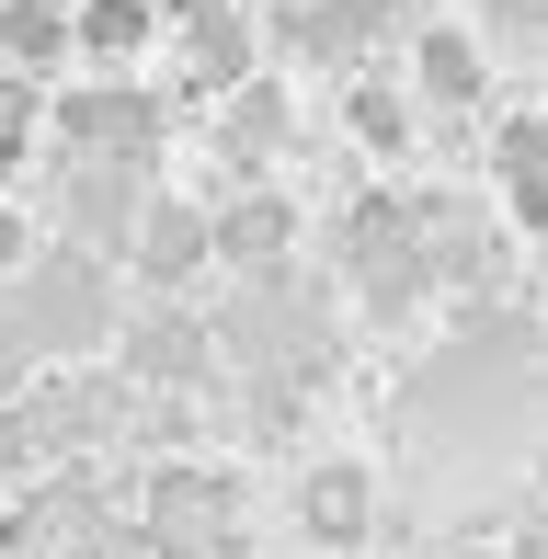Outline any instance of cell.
<instances>
[{"label": "cell", "mask_w": 548, "mask_h": 559, "mask_svg": "<svg viewBox=\"0 0 548 559\" xmlns=\"http://www.w3.org/2000/svg\"><path fill=\"white\" fill-rule=\"evenodd\" d=\"M12 320H23V343H35V354H92V343H104V320H115V297H104V274H92V251L23 263V274H12Z\"/></svg>", "instance_id": "6da1fadb"}, {"label": "cell", "mask_w": 548, "mask_h": 559, "mask_svg": "<svg viewBox=\"0 0 548 559\" xmlns=\"http://www.w3.org/2000/svg\"><path fill=\"white\" fill-rule=\"evenodd\" d=\"M58 138L92 148V160H148V138H160V104H138L127 81H92L58 104Z\"/></svg>", "instance_id": "7a4b0ae2"}, {"label": "cell", "mask_w": 548, "mask_h": 559, "mask_svg": "<svg viewBox=\"0 0 548 559\" xmlns=\"http://www.w3.org/2000/svg\"><path fill=\"white\" fill-rule=\"evenodd\" d=\"M127 263L148 274V286H183L194 263H217V240H206V217H194V206L138 194V217H127Z\"/></svg>", "instance_id": "3957f363"}, {"label": "cell", "mask_w": 548, "mask_h": 559, "mask_svg": "<svg viewBox=\"0 0 548 559\" xmlns=\"http://www.w3.org/2000/svg\"><path fill=\"white\" fill-rule=\"evenodd\" d=\"M252 35H240V0H194L183 12V92H240Z\"/></svg>", "instance_id": "277c9868"}, {"label": "cell", "mask_w": 548, "mask_h": 559, "mask_svg": "<svg viewBox=\"0 0 548 559\" xmlns=\"http://www.w3.org/2000/svg\"><path fill=\"white\" fill-rule=\"evenodd\" d=\"M127 217H138V160H92L81 148V171H69V228H81V240H127Z\"/></svg>", "instance_id": "5b68a950"}, {"label": "cell", "mask_w": 548, "mask_h": 559, "mask_svg": "<svg viewBox=\"0 0 548 559\" xmlns=\"http://www.w3.org/2000/svg\"><path fill=\"white\" fill-rule=\"evenodd\" d=\"M309 58H355V46H378V35H401V0H320V12H297L286 23Z\"/></svg>", "instance_id": "8992f818"}, {"label": "cell", "mask_w": 548, "mask_h": 559, "mask_svg": "<svg viewBox=\"0 0 548 559\" xmlns=\"http://www.w3.org/2000/svg\"><path fill=\"white\" fill-rule=\"evenodd\" d=\"M148 35H160V12H148V0H81V12H69V46H81V58H104V69H127Z\"/></svg>", "instance_id": "52a82bcc"}, {"label": "cell", "mask_w": 548, "mask_h": 559, "mask_svg": "<svg viewBox=\"0 0 548 559\" xmlns=\"http://www.w3.org/2000/svg\"><path fill=\"white\" fill-rule=\"evenodd\" d=\"M503 183H514V217H526V228H548V115L503 126Z\"/></svg>", "instance_id": "ba28073f"}, {"label": "cell", "mask_w": 548, "mask_h": 559, "mask_svg": "<svg viewBox=\"0 0 548 559\" xmlns=\"http://www.w3.org/2000/svg\"><path fill=\"white\" fill-rule=\"evenodd\" d=\"M297 514H309V537H320V548H343V537L366 525V468H320L309 491H297Z\"/></svg>", "instance_id": "9c48e42d"}, {"label": "cell", "mask_w": 548, "mask_h": 559, "mask_svg": "<svg viewBox=\"0 0 548 559\" xmlns=\"http://www.w3.org/2000/svg\"><path fill=\"white\" fill-rule=\"evenodd\" d=\"M412 69H422V92H434V104H480V46L445 35V23L412 46Z\"/></svg>", "instance_id": "30bf717a"}, {"label": "cell", "mask_w": 548, "mask_h": 559, "mask_svg": "<svg viewBox=\"0 0 548 559\" xmlns=\"http://www.w3.org/2000/svg\"><path fill=\"white\" fill-rule=\"evenodd\" d=\"M217 251H240V263H263V251H286V194H240L229 217H206Z\"/></svg>", "instance_id": "8fae6325"}, {"label": "cell", "mask_w": 548, "mask_h": 559, "mask_svg": "<svg viewBox=\"0 0 548 559\" xmlns=\"http://www.w3.org/2000/svg\"><path fill=\"white\" fill-rule=\"evenodd\" d=\"M343 126H355V148H378V160H401V138H412V115H401L389 81H355V92H343Z\"/></svg>", "instance_id": "7c38bea8"}, {"label": "cell", "mask_w": 548, "mask_h": 559, "mask_svg": "<svg viewBox=\"0 0 548 559\" xmlns=\"http://www.w3.org/2000/svg\"><path fill=\"white\" fill-rule=\"evenodd\" d=\"M0 46H12L23 69L58 58V46H69V12H58V0H0Z\"/></svg>", "instance_id": "4fadbf2b"}, {"label": "cell", "mask_w": 548, "mask_h": 559, "mask_svg": "<svg viewBox=\"0 0 548 559\" xmlns=\"http://www.w3.org/2000/svg\"><path fill=\"white\" fill-rule=\"evenodd\" d=\"M274 138H286V92H252V81H240V104H229V148L252 160V148H274Z\"/></svg>", "instance_id": "5bb4252c"}, {"label": "cell", "mask_w": 548, "mask_h": 559, "mask_svg": "<svg viewBox=\"0 0 548 559\" xmlns=\"http://www.w3.org/2000/svg\"><path fill=\"white\" fill-rule=\"evenodd\" d=\"M23 354H35V343H23V320H12V297H0V400H12L23 377H35V366H23Z\"/></svg>", "instance_id": "9a60e30c"}, {"label": "cell", "mask_w": 548, "mask_h": 559, "mask_svg": "<svg viewBox=\"0 0 548 559\" xmlns=\"http://www.w3.org/2000/svg\"><path fill=\"white\" fill-rule=\"evenodd\" d=\"M23 263H35V228H23L12 206H0V286H12V274H23Z\"/></svg>", "instance_id": "2e32d148"}, {"label": "cell", "mask_w": 548, "mask_h": 559, "mask_svg": "<svg viewBox=\"0 0 548 559\" xmlns=\"http://www.w3.org/2000/svg\"><path fill=\"white\" fill-rule=\"evenodd\" d=\"M171 12H194V0H171Z\"/></svg>", "instance_id": "e0dca14e"}]
</instances>
